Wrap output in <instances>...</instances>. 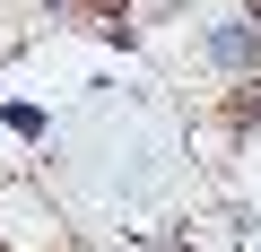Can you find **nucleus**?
Returning <instances> with one entry per match:
<instances>
[{
  "instance_id": "2",
  "label": "nucleus",
  "mask_w": 261,
  "mask_h": 252,
  "mask_svg": "<svg viewBox=\"0 0 261 252\" xmlns=\"http://www.w3.org/2000/svg\"><path fill=\"white\" fill-rule=\"evenodd\" d=\"M244 9H252V18H261V0H244Z\"/></svg>"
},
{
  "instance_id": "1",
  "label": "nucleus",
  "mask_w": 261,
  "mask_h": 252,
  "mask_svg": "<svg viewBox=\"0 0 261 252\" xmlns=\"http://www.w3.org/2000/svg\"><path fill=\"white\" fill-rule=\"evenodd\" d=\"M96 9H122V0H96Z\"/></svg>"
}]
</instances>
